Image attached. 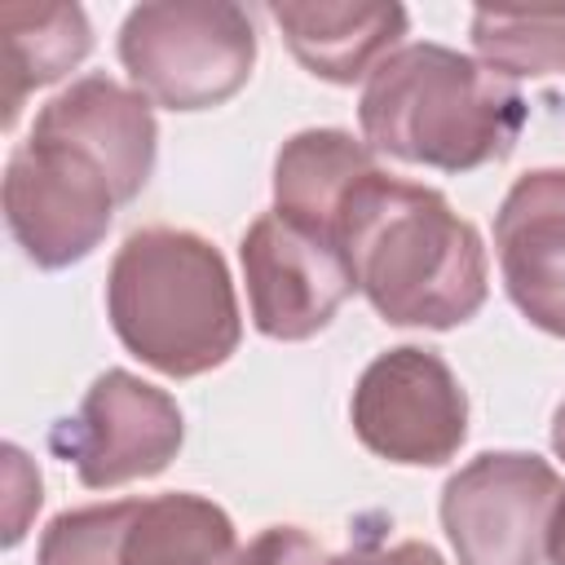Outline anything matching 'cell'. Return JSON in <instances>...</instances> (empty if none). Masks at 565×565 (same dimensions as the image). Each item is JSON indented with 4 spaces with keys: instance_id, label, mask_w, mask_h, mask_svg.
I'll return each mask as SVG.
<instances>
[{
    "instance_id": "obj_21",
    "label": "cell",
    "mask_w": 565,
    "mask_h": 565,
    "mask_svg": "<svg viewBox=\"0 0 565 565\" xmlns=\"http://www.w3.org/2000/svg\"><path fill=\"white\" fill-rule=\"evenodd\" d=\"M552 450H556V459L565 463V397H561V406H556V415H552Z\"/></svg>"
},
{
    "instance_id": "obj_4",
    "label": "cell",
    "mask_w": 565,
    "mask_h": 565,
    "mask_svg": "<svg viewBox=\"0 0 565 565\" xmlns=\"http://www.w3.org/2000/svg\"><path fill=\"white\" fill-rule=\"evenodd\" d=\"M132 88L163 110L225 106L256 66V26L230 0H150L124 13L115 40Z\"/></svg>"
},
{
    "instance_id": "obj_11",
    "label": "cell",
    "mask_w": 565,
    "mask_h": 565,
    "mask_svg": "<svg viewBox=\"0 0 565 565\" xmlns=\"http://www.w3.org/2000/svg\"><path fill=\"white\" fill-rule=\"evenodd\" d=\"M494 256L521 318L565 340V168H530L508 185L494 212Z\"/></svg>"
},
{
    "instance_id": "obj_3",
    "label": "cell",
    "mask_w": 565,
    "mask_h": 565,
    "mask_svg": "<svg viewBox=\"0 0 565 565\" xmlns=\"http://www.w3.org/2000/svg\"><path fill=\"white\" fill-rule=\"evenodd\" d=\"M115 340L168 380L225 366L243 340V313L221 247L194 230L141 225L106 269Z\"/></svg>"
},
{
    "instance_id": "obj_20",
    "label": "cell",
    "mask_w": 565,
    "mask_h": 565,
    "mask_svg": "<svg viewBox=\"0 0 565 565\" xmlns=\"http://www.w3.org/2000/svg\"><path fill=\"white\" fill-rule=\"evenodd\" d=\"M327 565H446L441 552L424 539H402V543H384L380 534H362L349 552L331 556Z\"/></svg>"
},
{
    "instance_id": "obj_19",
    "label": "cell",
    "mask_w": 565,
    "mask_h": 565,
    "mask_svg": "<svg viewBox=\"0 0 565 565\" xmlns=\"http://www.w3.org/2000/svg\"><path fill=\"white\" fill-rule=\"evenodd\" d=\"M234 565H327L318 539L300 525H265Z\"/></svg>"
},
{
    "instance_id": "obj_18",
    "label": "cell",
    "mask_w": 565,
    "mask_h": 565,
    "mask_svg": "<svg viewBox=\"0 0 565 565\" xmlns=\"http://www.w3.org/2000/svg\"><path fill=\"white\" fill-rule=\"evenodd\" d=\"M4 547H18L26 534V521L40 512V472L31 468V459L9 441L4 446Z\"/></svg>"
},
{
    "instance_id": "obj_6",
    "label": "cell",
    "mask_w": 565,
    "mask_h": 565,
    "mask_svg": "<svg viewBox=\"0 0 565 565\" xmlns=\"http://www.w3.org/2000/svg\"><path fill=\"white\" fill-rule=\"evenodd\" d=\"M349 424L375 459L441 468L468 441V393L437 349L397 344L362 366Z\"/></svg>"
},
{
    "instance_id": "obj_22",
    "label": "cell",
    "mask_w": 565,
    "mask_h": 565,
    "mask_svg": "<svg viewBox=\"0 0 565 565\" xmlns=\"http://www.w3.org/2000/svg\"><path fill=\"white\" fill-rule=\"evenodd\" d=\"M547 565H565V508H561V521H556V534H552V552H547Z\"/></svg>"
},
{
    "instance_id": "obj_7",
    "label": "cell",
    "mask_w": 565,
    "mask_h": 565,
    "mask_svg": "<svg viewBox=\"0 0 565 565\" xmlns=\"http://www.w3.org/2000/svg\"><path fill=\"white\" fill-rule=\"evenodd\" d=\"M119 194L110 177L66 141L26 132L4 163V225L35 269H66L88 260L110 221Z\"/></svg>"
},
{
    "instance_id": "obj_17",
    "label": "cell",
    "mask_w": 565,
    "mask_h": 565,
    "mask_svg": "<svg viewBox=\"0 0 565 565\" xmlns=\"http://www.w3.org/2000/svg\"><path fill=\"white\" fill-rule=\"evenodd\" d=\"M141 499H110L57 512L35 547V565H124V543Z\"/></svg>"
},
{
    "instance_id": "obj_15",
    "label": "cell",
    "mask_w": 565,
    "mask_h": 565,
    "mask_svg": "<svg viewBox=\"0 0 565 565\" xmlns=\"http://www.w3.org/2000/svg\"><path fill=\"white\" fill-rule=\"evenodd\" d=\"M238 530L221 503L194 490L150 494L124 543V565H234Z\"/></svg>"
},
{
    "instance_id": "obj_1",
    "label": "cell",
    "mask_w": 565,
    "mask_h": 565,
    "mask_svg": "<svg viewBox=\"0 0 565 565\" xmlns=\"http://www.w3.org/2000/svg\"><path fill=\"white\" fill-rule=\"evenodd\" d=\"M335 243L358 291L388 327L450 331L486 305V243L433 185L384 168L366 172L340 203Z\"/></svg>"
},
{
    "instance_id": "obj_5",
    "label": "cell",
    "mask_w": 565,
    "mask_h": 565,
    "mask_svg": "<svg viewBox=\"0 0 565 565\" xmlns=\"http://www.w3.org/2000/svg\"><path fill=\"white\" fill-rule=\"evenodd\" d=\"M561 508V472L530 450H481L437 503L459 565H547Z\"/></svg>"
},
{
    "instance_id": "obj_14",
    "label": "cell",
    "mask_w": 565,
    "mask_h": 565,
    "mask_svg": "<svg viewBox=\"0 0 565 565\" xmlns=\"http://www.w3.org/2000/svg\"><path fill=\"white\" fill-rule=\"evenodd\" d=\"M88 53H93V26L79 4H4L0 9L4 128L18 124L35 88L57 84Z\"/></svg>"
},
{
    "instance_id": "obj_2",
    "label": "cell",
    "mask_w": 565,
    "mask_h": 565,
    "mask_svg": "<svg viewBox=\"0 0 565 565\" xmlns=\"http://www.w3.org/2000/svg\"><path fill=\"white\" fill-rule=\"evenodd\" d=\"M525 119L530 106L516 79L433 40L393 49L358 97L362 141L375 154L437 172H472L508 159Z\"/></svg>"
},
{
    "instance_id": "obj_12",
    "label": "cell",
    "mask_w": 565,
    "mask_h": 565,
    "mask_svg": "<svg viewBox=\"0 0 565 565\" xmlns=\"http://www.w3.org/2000/svg\"><path fill=\"white\" fill-rule=\"evenodd\" d=\"M274 26L282 31L291 57L327 79V84H366V75L402 49L406 35V9L402 4H305V0H282L269 4Z\"/></svg>"
},
{
    "instance_id": "obj_9",
    "label": "cell",
    "mask_w": 565,
    "mask_h": 565,
    "mask_svg": "<svg viewBox=\"0 0 565 565\" xmlns=\"http://www.w3.org/2000/svg\"><path fill=\"white\" fill-rule=\"evenodd\" d=\"M238 265L252 327L282 344H300L327 331L340 305L358 291L340 243L274 207L243 230Z\"/></svg>"
},
{
    "instance_id": "obj_10",
    "label": "cell",
    "mask_w": 565,
    "mask_h": 565,
    "mask_svg": "<svg viewBox=\"0 0 565 565\" xmlns=\"http://www.w3.org/2000/svg\"><path fill=\"white\" fill-rule=\"evenodd\" d=\"M31 132L49 141H66L79 154H88L110 177L119 203H132L154 172V150H159L154 102L102 71L79 75L62 93H53L35 110Z\"/></svg>"
},
{
    "instance_id": "obj_8",
    "label": "cell",
    "mask_w": 565,
    "mask_h": 565,
    "mask_svg": "<svg viewBox=\"0 0 565 565\" xmlns=\"http://www.w3.org/2000/svg\"><path fill=\"white\" fill-rule=\"evenodd\" d=\"M185 441L181 406L168 388L110 366L102 371L79 411L49 428V450L66 459L88 490H119L159 477Z\"/></svg>"
},
{
    "instance_id": "obj_16",
    "label": "cell",
    "mask_w": 565,
    "mask_h": 565,
    "mask_svg": "<svg viewBox=\"0 0 565 565\" xmlns=\"http://www.w3.org/2000/svg\"><path fill=\"white\" fill-rule=\"evenodd\" d=\"M468 35L477 57L508 79L565 75V9H477Z\"/></svg>"
},
{
    "instance_id": "obj_13",
    "label": "cell",
    "mask_w": 565,
    "mask_h": 565,
    "mask_svg": "<svg viewBox=\"0 0 565 565\" xmlns=\"http://www.w3.org/2000/svg\"><path fill=\"white\" fill-rule=\"evenodd\" d=\"M375 168V150L362 137L344 128H305L274 154V212L335 238L344 194Z\"/></svg>"
}]
</instances>
